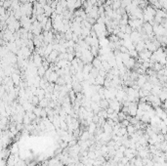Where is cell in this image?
<instances>
[{
	"instance_id": "8992f818",
	"label": "cell",
	"mask_w": 167,
	"mask_h": 166,
	"mask_svg": "<svg viewBox=\"0 0 167 166\" xmlns=\"http://www.w3.org/2000/svg\"><path fill=\"white\" fill-rule=\"evenodd\" d=\"M51 28H52V20H51L50 18H48V20H47V22H46V24H45V26L43 28V30L50 31Z\"/></svg>"
},
{
	"instance_id": "8fae6325",
	"label": "cell",
	"mask_w": 167,
	"mask_h": 166,
	"mask_svg": "<svg viewBox=\"0 0 167 166\" xmlns=\"http://www.w3.org/2000/svg\"><path fill=\"white\" fill-rule=\"evenodd\" d=\"M152 84L151 83H150L149 81H147V82L145 83L144 85H143V89H145V90H147V91H149V92H150V90H151V88H152Z\"/></svg>"
},
{
	"instance_id": "52a82bcc",
	"label": "cell",
	"mask_w": 167,
	"mask_h": 166,
	"mask_svg": "<svg viewBox=\"0 0 167 166\" xmlns=\"http://www.w3.org/2000/svg\"><path fill=\"white\" fill-rule=\"evenodd\" d=\"M121 6V2L119 1V0H112V3H111V9L113 10V11H115L116 9H118L119 7Z\"/></svg>"
},
{
	"instance_id": "ba28073f",
	"label": "cell",
	"mask_w": 167,
	"mask_h": 166,
	"mask_svg": "<svg viewBox=\"0 0 167 166\" xmlns=\"http://www.w3.org/2000/svg\"><path fill=\"white\" fill-rule=\"evenodd\" d=\"M102 128H103V130H104V132L105 133H111L112 132V127L111 126H110L108 123H105L103 126H102Z\"/></svg>"
},
{
	"instance_id": "e0dca14e",
	"label": "cell",
	"mask_w": 167,
	"mask_h": 166,
	"mask_svg": "<svg viewBox=\"0 0 167 166\" xmlns=\"http://www.w3.org/2000/svg\"><path fill=\"white\" fill-rule=\"evenodd\" d=\"M118 51H119L120 53H128V52H129V51L127 50V48H126V47H124L123 45H122V46H120V47L118 48Z\"/></svg>"
},
{
	"instance_id": "5bb4252c",
	"label": "cell",
	"mask_w": 167,
	"mask_h": 166,
	"mask_svg": "<svg viewBox=\"0 0 167 166\" xmlns=\"http://www.w3.org/2000/svg\"><path fill=\"white\" fill-rule=\"evenodd\" d=\"M132 31H133L132 28H131L129 25H126V26H125V31H124V32L126 33V34H129V35H130V33L132 32Z\"/></svg>"
},
{
	"instance_id": "5b68a950",
	"label": "cell",
	"mask_w": 167,
	"mask_h": 166,
	"mask_svg": "<svg viewBox=\"0 0 167 166\" xmlns=\"http://www.w3.org/2000/svg\"><path fill=\"white\" fill-rule=\"evenodd\" d=\"M99 107H100L102 110H106L107 108H109V102L107 99H104V100H100V102L98 103Z\"/></svg>"
},
{
	"instance_id": "30bf717a",
	"label": "cell",
	"mask_w": 167,
	"mask_h": 166,
	"mask_svg": "<svg viewBox=\"0 0 167 166\" xmlns=\"http://www.w3.org/2000/svg\"><path fill=\"white\" fill-rule=\"evenodd\" d=\"M45 71H46V69H45L42 66H40L37 67V75H38V76L43 77L44 74H45Z\"/></svg>"
},
{
	"instance_id": "277c9868",
	"label": "cell",
	"mask_w": 167,
	"mask_h": 166,
	"mask_svg": "<svg viewBox=\"0 0 167 166\" xmlns=\"http://www.w3.org/2000/svg\"><path fill=\"white\" fill-rule=\"evenodd\" d=\"M134 46H135V50H136L138 53H140V52H142L144 49H146V47H145V42H144L143 40H140V41L137 42Z\"/></svg>"
},
{
	"instance_id": "9a60e30c",
	"label": "cell",
	"mask_w": 167,
	"mask_h": 166,
	"mask_svg": "<svg viewBox=\"0 0 167 166\" xmlns=\"http://www.w3.org/2000/svg\"><path fill=\"white\" fill-rule=\"evenodd\" d=\"M129 124H130V122H129L127 119H124V120L120 121V125H121V127H127Z\"/></svg>"
},
{
	"instance_id": "7a4b0ae2",
	"label": "cell",
	"mask_w": 167,
	"mask_h": 166,
	"mask_svg": "<svg viewBox=\"0 0 167 166\" xmlns=\"http://www.w3.org/2000/svg\"><path fill=\"white\" fill-rule=\"evenodd\" d=\"M142 28H143V29H144V31L146 32L147 35H150V34H152L153 31H152V26L149 24V23H144L143 24V26H142Z\"/></svg>"
},
{
	"instance_id": "ffe728a7",
	"label": "cell",
	"mask_w": 167,
	"mask_h": 166,
	"mask_svg": "<svg viewBox=\"0 0 167 166\" xmlns=\"http://www.w3.org/2000/svg\"><path fill=\"white\" fill-rule=\"evenodd\" d=\"M148 1L150 2V4H151V5H152V4H153V3H155V2L157 1V0H148Z\"/></svg>"
},
{
	"instance_id": "ac0fdd59",
	"label": "cell",
	"mask_w": 167,
	"mask_h": 166,
	"mask_svg": "<svg viewBox=\"0 0 167 166\" xmlns=\"http://www.w3.org/2000/svg\"><path fill=\"white\" fill-rule=\"evenodd\" d=\"M106 111H107V113H108V114H111L112 112H114V111H113L111 108H110V107L106 109Z\"/></svg>"
},
{
	"instance_id": "6da1fadb",
	"label": "cell",
	"mask_w": 167,
	"mask_h": 166,
	"mask_svg": "<svg viewBox=\"0 0 167 166\" xmlns=\"http://www.w3.org/2000/svg\"><path fill=\"white\" fill-rule=\"evenodd\" d=\"M130 40L132 41V43L135 45L137 42H139L140 40H142L141 39V34L138 32L137 30H133L132 32L130 33Z\"/></svg>"
},
{
	"instance_id": "2e32d148",
	"label": "cell",
	"mask_w": 167,
	"mask_h": 166,
	"mask_svg": "<svg viewBox=\"0 0 167 166\" xmlns=\"http://www.w3.org/2000/svg\"><path fill=\"white\" fill-rule=\"evenodd\" d=\"M81 6H82V1H81V0H77V1H75V4H74V9H79Z\"/></svg>"
},
{
	"instance_id": "44dd1931",
	"label": "cell",
	"mask_w": 167,
	"mask_h": 166,
	"mask_svg": "<svg viewBox=\"0 0 167 166\" xmlns=\"http://www.w3.org/2000/svg\"><path fill=\"white\" fill-rule=\"evenodd\" d=\"M119 1H121V0H119Z\"/></svg>"
},
{
	"instance_id": "9c48e42d",
	"label": "cell",
	"mask_w": 167,
	"mask_h": 166,
	"mask_svg": "<svg viewBox=\"0 0 167 166\" xmlns=\"http://www.w3.org/2000/svg\"><path fill=\"white\" fill-rule=\"evenodd\" d=\"M48 103H49V101L47 99H42L41 101H39V103H38V106L41 108V109H45L47 106H48Z\"/></svg>"
},
{
	"instance_id": "7c38bea8",
	"label": "cell",
	"mask_w": 167,
	"mask_h": 166,
	"mask_svg": "<svg viewBox=\"0 0 167 166\" xmlns=\"http://www.w3.org/2000/svg\"><path fill=\"white\" fill-rule=\"evenodd\" d=\"M126 130H127V133H128V135H130V134H132L134 133L136 130H135V127H134V125L132 124H129L127 127H126Z\"/></svg>"
},
{
	"instance_id": "d6986e66",
	"label": "cell",
	"mask_w": 167,
	"mask_h": 166,
	"mask_svg": "<svg viewBox=\"0 0 167 166\" xmlns=\"http://www.w3.org/2000/svg\"><path fill=\"white\" fill-rule=\"evenodd\" d=\"M19 2H20L21 4H25V3L28 2V0H19Z\"/></svg>"
},
{
	"instance_id": "4fadbf2b",
	"label": "cell",
	"mask_w": 167,
	"mask_h": 166,
	"mask_svg": "<svg viewBox=\"0 0 167 166\" xmlns=\"http://www.w3.org/2000/svg\"><path fill=\"white\" fill-rule=\"evenodd\" d=\"M87 157L89 158V159H96V155H95V152L94 151H88V153H87Z\"/></svg>"
},
{
	"instance_id": "3957f363",
	"label": "cell",
	"mask_w": 167,
	"mask_h": 166,
	"mask_svg": "<svg viewBox=\"0 0 167 166\" xmlns=\"http://www.w3.org/2000/svg\"><path fill=\"white\" fill-rule=\"evenodd\" d=\"M91 64H92L93 67H95V68H97V69H101V68H102V61H101L98 57H95V58L92 60Z\"/></svg>"
}]
</instances>
